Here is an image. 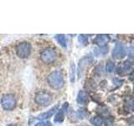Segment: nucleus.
<instances>
[{
    "mask_svg": "<svg viewBox=\"0 0 134 126\" xmlns=\"http://www.w3.org/2000/svg\"><path fill=\"white\" fill-rule=\"evenodd\" d=\"M1 106L7 111H11L16 107V99L15 97L12 94H5L3 96L1 99Z\"/></svg>",
    "mask_w": 134,
    "mask_h": 126,
    "instance_id": "obj_3",
    "label": "nucleus"
},
{
    "mask_svg": "<svg viewBox=\"0 0 134 126\" xmlns=\"http://www.w3.org/2000/svg\"><path fill=\"white\" fill-rule=\"evenodd\" d=\"M7 126H17V125H15V124H8Z\"/></svg>",
    "mask_w": 134,
    "mask_h": 126,
    "instance_id": "obj_24",
    "label": "nucleus"
},
{
    "mask_svg": "<svg viewBox=\"0 0 134 126\" xmlns=\"http://www.w3.org/2000/svg\"><path fill=\"white\" fill-rule=\"evenodd\" d=\"M92 61H93V58L91 56H84L80 60L78 63V77L79 78L81 77L84 71L86 70V68L89 66Z\"/></svg>",
    "mask_w": 134,
    "mask_h": 126,
    "instance_id": "obj_7",
    "label": "nucleus"
},
{
    "mask_svg": "<svg viewBox=\"0 0 134 126\" xmlns=\"http://www.w3.org/2000/svg\"><path fill=\"white\" fill-rule=\"evenodd\" d=\"M77 115L80 117V119H83V118L86 116V113H85V112H84V110H78Z\"/></svg>",
    "mask_w": 134,
    "mask_h": 126,
    "instance_id": "obj_22",
    "label": "nucleus"
},
{
    "mask_svg": "<svg viewBox=\"0 0 134 126\" xmlns=\"http://www.w3.org/2000/svg\"><path fill=\"white\" fill-rule=\"evenodd\" d=\"M35 101L40 106H48L52 102V96L47 92H40L35 95Z\"/></svg>",
    "mask_w": 134,
    "mask_h": 126,
    "instance_id": "obj_6",
    "label": "nucleus"
},
{
    "mask_svg": "<svg viewBox=\"0 0 134 126\" xmlns=\"http://www.w3.org/2000/svg\"><path fill=\"white\" fill-rule=\"evenodd\" d=\"M75 79V66L74 62H71L70 67V80L71 82H74Z\"/></svg>",
    "mask_w": 134,
    "mask_h": 126,
    "instance_id": "obj_15",
    "label": "nucleus"
},
{
    "mask_svg": "<svg viewBox=\"0 0 134 126\" xmlns=\"http://www.w3.org/2000/svg\"><path fill=\"white\" fill-rule=\"evenodd\" d=\"M54 39L56 40V41L58 42V44H60L62 47L66 48L67 46V42H66V38L65 35H62V34H59V35H56L54 36Z\"/></svg>",
    "mask_w": 134,
    "mask_h": 126,
    "instance_id": "obj_13",
    "label": "nucleus"
},
{
    "mask_svg": "<svg viewBox=\"0 0 134 126\" xmlns=\"http://www.w3.org/2000/svg\"><path fill=\"white\" fill-rule=\"evenodd\" d=\"M114 69H115V63L112 62L111 61H108L106 65V71L108 73H111L114 71Z\"/></svg>",
    "mask_w": 134,
    "mask_h": 126,
    "instance_id": "obj_17",
    "label": "nucleus"
},
{
    "mask_svg": "<svg viewBox=\"0 0 134 126\" xmlns=\"http://www.w3.org/2000/svg\"><path fill=\"white\" fill-rule=\"evenodd\" d=\"M132 72V62L129 61H124L117 66L116 68V73L121 76H126L128 75L129 73Z\"/></svg>",
    "mask_w": 134,
    "mask_h": 126,
    "instance_id": "obj_8",
    "label": "nucleus"
},
{
    "mask_svg": "<svg viewBox=\"0 0 134 126\" xmlns=\"http://www.w3.org/2000/svg\"><path fill=\"white\" fill-rule=\"evenodd\" d=\"M49 85L53 89H60L64 86V77L60 71H54L50 73L47 77Z\"/></svg>",
    "mask_w": 134,
    "mask_h": 126,
    "instance_id": "obj_1",
    "label": "nucleus"
},
{
    "mask_svg": "<svg viewBox=\"0 0 134 126\" xmlns=\"http://www.w3.org/2000/svg\"><path fill=\"white\" fill-rule=\"evenodd\" d=\"M76 102L80 105H84L88 102V95L85 91L81 90L78 92V95L76 98Z\"/></svg>",
    "mask_w": 134,
    "mask_h": 126,
    "instance_id": "obj_11",
    "label": "nucleus"
},
{
    "mask_svg": "<svg viewBox=\"0 0 134 126\" xmlns=\"http://www.w3.org/2000/svg\"><path fill=\"white\" fill-rule=\"evenodd\" d=\"M64 119H65V113L62 110H60L57 112L55 116H54V123H62V122L64 121Z\"/></svg>",
    "mask_w": 134,
    "mask_h": 126,
    "instance_id": "obj_14",
    "label": "nucleus"
},
{
    "mask_svg": "<svg viewBox=\"0 0 134 126\" xmlns=\"http://www.w3.org/2000/svg\"><path fill=\"white\" fill-rule=\"evenodd\" d=\"M127 54V48L122 43H117L111 51V56L115 60H121L126 57Z\"/></svg>",
    "mask_w": 134,
    "mask_h": 126,
    "instance_id": "obj_4",
    "label": "nucleus"
},
{
    "mask_svg": "<svg viewBox=\"0 0 134 126\" xmlns=\"http://www.w3.org/2000/svg\"><path fill=\"white\" fill-rule=\"evenodd\" d=\"M68 106H69V104L68 103H65L64 104H63V106H62V108H61V110L63 112H66L67 111V109H68Z\"/></svg>",
    "mask_w": 134,
    "mask_h": 126,
    "instance_id": "obj_23",
    "label": "nucleus"
},
{
    "mask_svg": "<svg viewBox=\"0 0 134 126\" xmlns=\"http://www.w3.org/2000/svg\"><path fill=\"white\" fill-rule=\"evenodd\" d=\"M128 56H129V61H131L132 63H134V42L130 46Z\"/></svg>",
    "mask_w": 134,
    "mask_h": 126,
    "instance_id": "obj_18",
    "label": "nucleus"
},
{
    "mask_svg": "<svg viewBox=\"0 0 134 126\" xmlns=\"http://www.w3.org/2000/svg\"><path fill=\"white\" fill-rule=\"evenodd\" d=\"M104 119L102 116H94L93 118L91 119V123L93 124L94 126H102L104 124Z\"/></svg>",
    "mask_w": 134,
    "mask_h": 126,
    "instance_id": "obj_12",
    "label": "nucleus"
},
{
    "mask_svg": "<svg viewBox=\"0 0 134 126\" xmlns=\"http://www.w3.org/2000/svg\"><path fill=\"white\" fill-rule=\"evenodd\" d=\"M51 124L49 123V122H45V121H41V122H39V123H37L35 126H50Z\"/></svg>",
    "mask_w": 134,
    "mask_h": 126,
    "instance_id": "obj_20",
    "label": "nucleus"
},
{
    "mask_svg": "<svg viewBox=\"0 0 134 126\" xmlns=\"http://www.w3.org/2000/svg\"><path fill=\"white\" fill-rule=\"evenodd\" d=\"M16 54L19 58L25 59L29 56L31 53V45L26 41L20 42L16 46Z\"/></svg>",
    "mask_w": 134,
    "mask_h": 126,
    "instance_id": "obj_2",
    "label": "nucleus"
},
{
    "mask_svg": "<svg viewBox=\"0 0 134 126\" xmlns=\"http://www.w3.org/2000/svg\"><path fill=\"white\" fill-rule=\"evenodd\" d=\"M109 41V36L107 35H98L95 38L94 43L99 47H104Z\"/></svg>",
    "mask_w": 134,
    "mask_h": 126,
    "instance_id": "obj_9",
    "label": "nucleus"
},
{
    "mask_svg": "<svg viewBox=\"0 0 134 126\" xmlns=\"http://www.w3.org/2000/svg\"><path fill=\"white\" fill-rule=\"evenodd\" d=\"M78 40L79 42L83 45H87L89 41H88V35H79L78 36Z\"/></svg>",
    "mask_w": 134,
    "mask_h": 126,
    "instance_id": "obj_16",
    "label": "nucleus"
},
{
    "mask_svg": "<svg viewBox=\"0 0 134 126\" xmlns=\"http://www.w3.org/2000/svg\"><path fill=\"white\" fill-rule=\"evenodd\" d=\"M95 53L96 56H100V55H106L107 53V49L104 50L103 47H100L98 48H96L95 49Z\"/></svg>",
    "mask_w": 134,
    "mask_h": 126,
    "instance_id": "obj_19",
    "label": "nucleus"
},
{
    "mask_svg": "<svg viewBox=\"0 0 134 126\" xmlns=\"http://www.w3.org/2000/svg\"><path fill=\"white\" fill-rule=\"evenodd\" d=\"M56 112H58V106L53 107L52 108H50L49 111L45 112V113H40V114L38 116L37 119H40L41 120L48 119H49L50 117H52Z\"/></svg>",
    "mask_w": 134,
    "mask_h": 126,
    "instance_id": "obj_10",
    "label": "nucleus"
},
{
    "mask_svg": "<svg viewBox=\"0 0 134 126\" xmlns=\"http://www.w3.org/2000/svg\"><path fill=\"white\" fill-rule=\"evenodd\" d=\"M127 105H128V107L130 109H132V111H134V100L132 99V100H130L129 102L127 103Z\"/></svg>",
    "mask_w": 134,
    "mask_h": 126,
    "instance_id": "obj_21",
    "label": "nucleus"
},
{
    "mask_svg": "<svg viewBox=\"0 0 134 126\" xmlns=\"http://www.w3.org/2000/svg\"><path fill=\"white\" fill-rule=\"evenodd\" d=\"M40 58L45 64H50L56 60L57 53L52 48H46L40 53Z\"/></svg>",
    "mask_w": 134,
    "mask_h": 126,
    "instance_id": "obj_5",
    "label": "nucleus"
}]
</instances>
